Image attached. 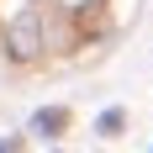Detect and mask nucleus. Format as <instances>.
I'll return each mask as SVG.
<instances>
[{
    "label": "nucleus",
    "mask_w": 153,
    "mask_h": 153,
    "mask_svg": "<svg viewBox=\"0 0 153 153\" xmlns=\"http://www.w3.org/2000/svg\"><path fill=\"white\" fill-rule=\"evenodd\" d=\"M100 132H106V137H111V132H122V111H106V116H100Z\"/></svg>",
    "instance_id": "2"
},
{
    "label": "nucleus",
    "mask_w": 153,
    "mask_h": 153,
    "mask_svg": "<svg viewBox=\"0 0 153 153\" xmlns=\"http://www.w3.org/2000/svg\"><path fill=\"white\" fill-rule=\"evenodd\" d=\"M63 122H69V111H42V116H37V132H42V137H58Z\"/></svg>",
    "instance_id": "1"
}]
</instances>
